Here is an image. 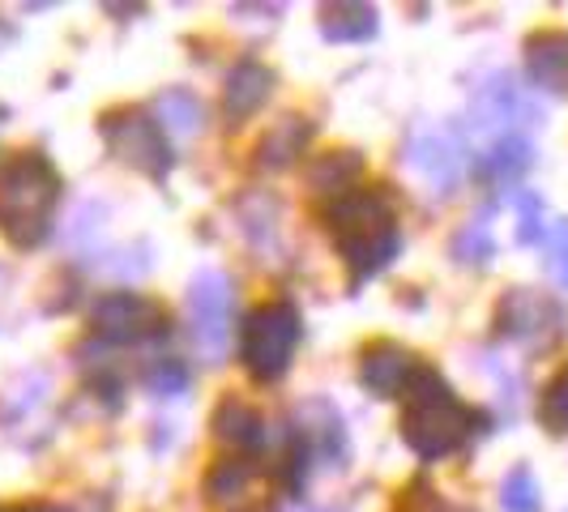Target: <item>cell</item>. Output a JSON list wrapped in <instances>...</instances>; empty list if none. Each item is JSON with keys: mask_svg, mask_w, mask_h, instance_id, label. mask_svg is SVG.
I'll return each mask as SVG.
<instances>
[{"mask_svg": "<svg viewBox=\"0 0 568 512\" xmlns=\"http://www.w3.org/2000/svg\"><path fill=\"white\" fill-rule=\"evenodd\" d=\"M325 227L338 244V256L351 269V283H364L381 274L398 253V227H394V201L381 184L351 188L325 205Z\"/></svg>", "mask_w": 568, "mask_h": 512, "instance_id": "6da1fadb", "label": "cell"}, {"mask_svg": "<svg viewBox=\"0 0 568 512\" xmlns=\"http://www.w3.org/2000/svg\"><path fill=\"white\" fill-rule=\"evenodd\" d=\"M406 410H402V440L410 453H419L424 461H440V457L457 453L475 427V410H466L454 398L449 380L436 368H415V376L402 389Z\"/></svg>", "mask_w": 568, "mask_h": 512, "instance_id": "7a4b0ae2", "label": "cell"}, {"mask_svg": "<svg viewBox=\"0 0 568 512\" xmlns=\"http://www.w3.org/2000/svg\"><path fill=\"white\" fill-rule=\"evenodd\" d=\"M60 201V171L48 154L22 150L0 163V235L13 248H34L52 227Z\"/></svg>", "mask_w": 568, "mask_h": 512, "instance_id": "3957f363", "label": "cell"}, {"mask_svg": "<svg viewBox=\"0 0 568 512\" xmlns=\"http://www.w3.org/2000/svg\"><path fill=\"white\" fill-rule=\"evenodd\" d=\"M300 329H304L300 313L286 299H270V304L253 308L244 329H240V363H244V371L261 385L278 380L291 368V359H295Z\"/></svg>", "mask_w": 568, "mask_h": 512, "instance_id": "277c9868", "label": "cell"}, {"mask_svg": "<svg viewBox=\"0 0 568 512\" xmlns=\"http://www.w3.org/2000/svg\"><path fill=\"white\" fill-rule=\"evenodd\" d=\"M99 133L124 167L142 171L150 180H163L171 171V145L163 124L150 112H138V107H120V112H108L99 120Z\"/></svg>", "mask_w": 568, "mask_h": 512, "instance_id": "5b68a950", "label": "cell"}, {"mask_svg": "<svg viewBox=\"0 0 568 512\" xmlns=\"http://www.w3.org/2000/svg\"><path fill=\"white\" fill-rule=\"evenodd\" d=\"M565 308L551 295L535 290V286H513L509 295L496 304L500 338L521 341V346H551V341L565 338Z\"/></svg>", "mask_w": 568, "mask_h": 512, "instance_id": "8992f818", "label": "cell"}, {"mask_svg": "<svg viewBox=\"0 0 568 512\" xmlns=\"http://www.w3.org/2000/svg\"><path fill=\"white\" fill-rule=\"evenodd\" d=\"M90 325H94V334L108 341H154L163 338L171 329V316L168 308L159 304V299H150V295H138V290H112V295H103L99 304H94V313H90Z\"/></svg>", "mask_w": 568, "mask_h": 512, "instance_id": "52a82bcc", "label": "cell"}, {"mask_svg": "<svg viewBox=\"0 0 568 512\" xmlns=\"http://www.w3.org/2000/svg\"><path fill=\"white\" fill-rule=\"evenodd\" d=\"M189 316L193 338L210 363H219L231 346V283L219 269H201L189 286Z\"/></svg>", "mask_w": 568, "mask_h": 512, "instance_id": "ba28073f", "label": "cell"}, {"mask_svg": "<svg viewBox=\"0 0 568 512\" xmlns=\"http://www.w3.org/2000/svg\"><path fill=\"white\" fill-rule=\"evenodd\" d=\"M415 355L398 346V341H372L368 350H364V359H359V380H364V389L376 393V398H398L402 389H406V380L415 376Z\"/></svg>", "mask_w": 568, "mask_h": 512, "instance_id": "9c48e42d", "label": "cell"}, {"mask_svg": "<svg viewBox=\"0 0 568 512\" xmlns=\"http://www.w3.org/2000/svg\"><path fill=\"white\" fill-rule=\"evenodd\" d=\"M210 427H214V440L235 449V453H253V449L265 444V419L256 414L248 401H240V398L219 401Z\"/></svg>", "mask_w": 568, "mask_h": 512, "instance_id": "30bf717a", "label": "cell"}, {"mask_svg": "<svg viewBox=\"0 0 568 512\" xmlns=\"http://www.w3.org/2000/svg\"><path fill=\"white\" fill-rule=\"evenodd\" d=\"M526 69L542 90H568V30H542L526 43Z\"/></svg>", "mask_w": 568, "mask_h": 512, "instance_id": "8fae6325", "label": "cell"}, {"mask_svg": "<svg viewBox=\"0 0 568 512\" xmlns=\"http://www.w3.org/2000/svg\"><path fill=\"white\" fill-rule=\"evenodd\" d=\"M270 94H274V73H270L265 64H256V60H244V64H235L227 73L223 107H227V115L244 120V115H253Z\"/></svg>", "mask_w": 568, "mask_h": 512, "instance_id": "7c38bea8", "label": "cell"}, {"mask_svg": "<svg viewBox=\"0 0 568 512\" xmlns=\"http://www.w3.org/2000/svg\"><path fill=\"white\" fill-rule=\"evenodd\" d=\"M308 137H313V124L304 115H283L256 145V163L261 167H286L308 150Z\"/></svg>", "mask_w": 568, "mask_h": 512, "instance_id": "4fadbf2b", "label": "cell"}, {"mask_svg": "<svg viewBox=\"0 0 568 512\" xmlns=\"http://www.w3.org/2000/svg\"><path fill=\"white\" fill-rule=\"evenodd\" d=\"M321 30L329 43H364L376 34V9L359 4V0H342V4H325L321 9Z\"/></svg>", "mask_w": 568, "mask_h": 512, "instance_id": "5bb4252c", "label": "cell"}, {"mask_svg": "<svg viewBox=\"0 0 568 512\" xmlns=\"http://www.w3.org/2000/svg\"><path fill=\"white\" fill-rule=\"evenodd\" d=\"M359 171H364V154L359 150H329V154L313 158L308 184H313L316 193L342 197V193H351V184L359 180Z\"/></svg>", "mask_w": 568, "mask_h": 512, "instance_id": "9a60e30c", "label": "cell"}, {"mask_svg": "<svg viewBox=\"0 0 568 512\" xmlns=\"http://www.w3.org/2000/svg\"><path fill=\"white\" fill-rule=\"evenodd\" d=\"M410 163L424 171L432 184H454L457 175V145L449 133H424L410 145Z\"/></svg>", "mask_w": 568, "mask_h": 512, "instance_id": "2e32d148", "label": "cell"}, {"mask_svg": "<svg viewBox=\"0 0 568 512\" xmlns=\"http://www.w3.org/2000/svg\"><path fill=\"white\" fill-rule=\"evenodd\" d=\"M530 163H535L530 142L509 133V137H500V142L491 145L487 154H479V175H484V180H496V184H505V180H517Z\"/></svg>", "mask_w": 568, "mask_h": 512, "instance_id": "e0dca14e", "label": "cell"}, {"mask_svg": "<svg viewBox=\"0 0 568 512\" xmlns=\"http://www.w3.org/2000/svg\"><path fill=\"white\" fill-rule=\"evenodd\" d=\"M539 423L547 431H568V363L551 380H547V389H542L539 398Z\"/></svg>", "mask_w": 568, "mask_h": 512, "instance_id": "ac0fdd59", "label": "cell"}, {"mask_svg": "<svg viewBox=\"0 0 568 512\" xmlns=\"http://www.w3.org/2000/svg\"><path fill=\"white\" fill-rule=\"evenodd\" d=\"M159 115H163V124L175 129V133H193L201 124V103L189 90H168V94L159 99Z\"/></svg>", "mask_w": 568, "mask_h": 512, "instance_id": "d6986e66", "label": "cell"}, {"mask_svg": "<svg viewBox=\"0 0 568 512\" xmlns=\"http://www.w3.org/2000/svg\"><path fill=\"white\" fill-rule=\"evenodd\" d=\"M500 504H505V512H539V483L526 465L509 470V479L500 487Z\"/></svg>", "mask_w": 568, "mask_h": 512, "instance_id": "ffe728a7", "label": "cell"}, {"mask_svg": "<svg viewBox=\"0 0 568 512\" xmlns=\"http://www.w3.org/2000/svg\"><path fill=\"white\" fill-rule=\"evenodd\" d=\"M491 253H496V244H491L487 223H470V227L454 239V256L462 260V265H487Z\"/></svg>", "mask_w": 568, "mask_h": 512, "instance_id": "44dd1931", "label": "cell"}, {"mask_svg": "<svg viewBox=\"0 0 568 512\" xmlns=\"http://www.w3.org/2000/svg\"><path fill=\"white\" fill-rule=\"evenodd\" d=\"M253 479V465L248 461H223L214 474H210V500H231V495H240L244 487Z\"/></svg>", "mask_w": 568, "mask_h": 512, "instance_id": "7402d4cb", "label": "cell"}, {"mask_svg": "<svg viewBox=\"0 0 568 512\" xmlns=\"http://www.w3.org/2000/svg\"><path fill=\"white\" fill-rule=\"evenodd\" d=\"M542 235V197L535 193H517V239L535 244Z\"/></svg>", "mask_w": 568, "mask_h": 512, "instance_id": "603a6c76", "label": "cell"}, {"mask_svg": "<svg viewBox=\"0 0 568 512\" xmlns=\"http://www.w3.org/2000/svg\"><path fill=\"white\" fill-rule=\"evenodd\" d=\"M184 380H189V376H184V368H180L175 359H168V363H159V368L150 371V389H154V393H180Z\"/></svg>", "mask_w": 568, "mask_h": 512, "instance_id": "cb8c5ba5", "label": "cell"}, {"mask_svg": "<svg viewBox=\"0 0 568 512\" xmlns=\"http://www.w3.org/2000/svg\"><path fill=\"white\" fill-rule=\"evenodd\" d=\"M551 274L560 286H568V223H560L551 235Z\"/></svg>", "mask_w": 568, "mask_h": 512, "instance_id": "d4e9b609", "label": "cell"}, {"mask_svg": "<svg viewBox=\"0 0 568 512\" xmlns=\"http://www.w3.org/2000/svg\"><path fill=\"white\" fill-rule=\"evenodd\" d=\"M4 512H69L60 504H18V509H4Z\"/></svg>", "mask_w": 568, "mask_h": 512, "instance_id": "484cf974", "label": "cell"}]
</instances>
